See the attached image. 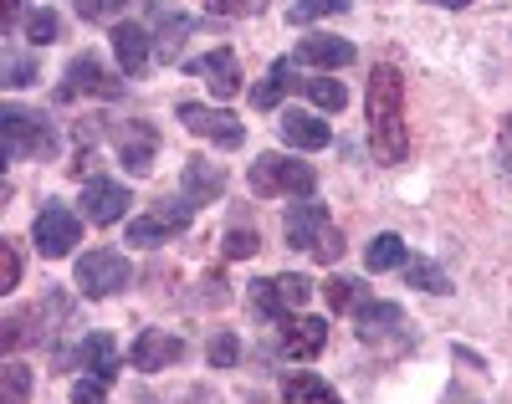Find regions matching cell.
I'll return each instance as SVG.
<instances>
[{"mask_svg":"<svg viewBox=\"0 0 512 404\" xmlns=\"http://www.w3.org/2000/svg\"><path fill=\"white\" fill-rule=\"evenodd\" d=\"M6 82H11V87L36 82V62H31V57H21V52H6Z\"/></svg>","mask_w":512,"mask_h":404,"instance_id":"obj_35","label":"cell"},{"mask_svg":"<svg viewBox=\"0 0 512 404\" xmlns=\"http://www.w3.org/2000/svg\"><path fill=\"white\" fill-rule=\"evenodd\" d=\"M26 399H31V369L11 358V364L0 369V404H26Z\"/></svg>","mask_w":512,"mask_h":404,"instance_id":"obj_27","label":"cell"},{"mask_svg":"<svg viewBox=\"0 0 512 404\" xmlns=\"http://www.w3.org/2000/svg\"><path fill=\"white\" fill-rule=\"evenodd\" d=\"M82 21H113L123 11V0H72Z\"/></svg>","mask_w":512,"mask_h":404,"instance_id":"obj_34","label":"cell"},{"mask_svg":"<svg viewBox=\"0 0 512 404\" xmlns=\"http://www.w3.org/2000/svg\"><path fill=\"white\" fill-rule=\"evenodd\" d=\"M277 128H282V144H287V149H303V154L328 149V139H333V128H328L318 113H303V108H287Z\"/></svg>","mask_w":512,"mask_h":404,"instance_id":"obj_13","label":"cell"},{"mask_svg":"<svg viewBox=\"0 0 512 404\" xmlns=\"http://www.w3.org/2000/svg\"><path fill=\"white\" fill-rule=\"evenodd\" d=\"M297 87H303V93H308V98H313L323 113H338V108L349 103L344 82H333V77H308V82H297Z\"/></svg>","mask_w":512,"mask_h":404,"instance_id":"obj_26","label":"cell"},{"mask_svg":"<svg viewBox=\"0 0 512 404\" xmlns=\"http://www.w3.org/2000/svg\"><path fill=\"white\" fill-rule=\"evenodd\" d=\"M31 236H36V251L47 256V261H62L82 241V220L62 200H47V205H41V215H36V226H31Z\"/></svg>","mask_w":512,"mask_h":404,"instance_id":"obj_6","label":"cell"},{"mask_svg":"<svg viewBox=\"0 0 512 404\" xmlns=\"http://www.w3.org/2000/svg\"><path fill=\"white\" fill-rule=\"evenodd\" d=\"M236 358H241L236 333H221L216 343H210V364H216V369H236Z\"/></svg>","mask_w":512,"mask_h":404,"instance_id":"obj_33","label":"cell"},{"mask_svg":"<svg viewBox=\"0 0 512 404\" xmlns=\"http://www.w3.org/2000/svg\"><path fill=\"white\" fill-rule=\"evenodd\" d=\"M425 6H446V11H466L472 0H425Z\"/></svg>","mask_w":512,"mask_h":404,"instance_id":"obj_43","label":"cell"},{"mask_svg":"<svg viewBox=\"0 0 512 404\" xmlns=\"http://www.w3.org/2000/svg\"><path fill=\"white\" fill-rule=\"evenodd\" d=\"M0 144H6V159H41V154H52V128L41 113H26L16 103L0 108Z\"/></svg>","mask_w":512,"mask_h":404,"instance_id":"obj_5","label":"cell"},{"mask_svg":"<svg viewBox=\"0 0 512 404\" xmlns=\"http://www.w3.org/2000/svg\"><path fill=\"white\" fill-rule=\"evenodd\" d=\"M57 31H62L57 11H31V16H26V36L36 41V47H47V41H57Z\"/></svg>","mask_w":512,"mask_h":404,"instance_id":"obj_31","label":"cell"},{"mask_svg":"<svg viewBox=\"0 0 512 404\" xmlns=\"http://www.w3.org/2000/svg\"><path fill=\"white\" fill-rule=\"evenodd\" d=\"M128 282H134V266H128L123 251H113V246L82 251V261H77V287H82V297H113V292H123Z\"/></svg>","mask_w":512,"mask_h":404,"instance_id":"obj_3","label":"cell"},{"mask_svg":"<svg viewBox=\"0 0 512 404\" xmlns=\"http://www.w3.org/2000/svg\"><path fill=\"white\" fill-rule=\"evenodd\" d=\"M180 353H185V343H180L175 333H164V328H144L128 358H134V369L159 374V369H169V364H180Z\"/></svg>","mask_w":512,"mask_h":404,"instance_id":"obj_12","label":"cell"},{"mask_svg":"<svg viewBox=\"0 0 512 404\" xmlns=\"http://www.w3.org/2000/svg\"><path fill=\"white\" fill-rule=\"evenodd\" d=\"M364 118H369V154L379 164H405V154H410V123H405V77L395 67H374L369 72Z\"/></svg>","mask_w":512,"mask_h":404,"instance_id":"obj_1","label":"cell"},{"mask_svg":"<svg viewBox=\"0 0 512 404\" xmlns=\"http://www.w3.org/2000/svg\"><path fill=\"white\" fill-rule=\"evenodd\" d=\"M77 93H93V98H118L123 93V82L118 77H108L93 57H77L72 67H67V77H62V98H77Z\"/></svg>","mask_w":512,"mask_h":404,"instance_id":"obj_14","label":"cell"},{"mask_svg":"<svg viewBox=\"0 0 512 404\" xmlns=\"http://www.w3.org/2000/svg\"><path fill=\"white\" fill-rule=\"evenodd\" d=\"M77 364L113 384L118 379V343L108 333H88V338H82V348H77Z\"/></svg>","mask_w":512,"mask_h":404,"instance_id":"obj_19","label":"cell"},{"mask_svg":"<svg viewBox=\"0 0 512 404\" xmlns=\"http://www.w3.org/2000/svg\"><path fill=\"white\" fill-rule=\"evenodd\" d=\"M221 190H226V164H216V159H185V200L210 205V200H221Z\"/></svg>","mask_w":512,"mask_h":404,"instance_id":"obj_18","label":"cell"},{"mask_svg":"<svg viewBox=\"0 0 512 404\" xmlns=\"http://www.w3.org/2000/svg\"><path fill=\"white\" fill-rule=\"evenodd\" d=\"M113 57H118V67H123L128 77H139V72L149 67V57H154L149 31L134 26V21H118V26H113Z\"/></svg>","mask_w":512,"mask_h":404,"instance_id":"obj_16","label":"cell"},{"mask_svg":"<svg viewBox=\"0 0 512 404\" xmlns=\"http://www.w3.org/2000/svg\"><path fill=\"white\" fill-rule=\"evenodd\" d=\"M282 399H287V404H344L318 374H287V379H282Z\"/></svg>","mask_w":512,"mask_h":404,"instance_id":"obj_22","label":"cell"},{"mask_svg":"<svg viewBox=\"0 0 512 404\" xmlns=\"http://www.w3.org/2000/svg\"><path fill=\"white\" fill-rule=\"evenodd\" d=\"M395 328H405V312H400L395 302H364V307H359V338H364V343L390 338Z\"/></svg>","mask_w":512,"mask_h":404,"instance_id":"obj_20","label":"cell"},{"mask_svg":"<svg viewBox=\"0 0 512 404\" xmlns=\"http://www.w3.org/2000/svg\"><path fill=\"white\" fill-rule=\"evenodd\" d=\"M251 190L256 195H313L318 190V169L292 159V154H262L251 164Z\"/></svg>","mask_w":512,"mask_h":404,"instance_id":"obj_2","label":"cell"},{"mask_svg":"<svg viewBox=\"0 0 512 404\" xmlns=\"http://www.w3.org/2000/svg\"><path fill=\"white\" fill-rule=\"evenodd\" d=\"M0 21H6V31H16V21H21V0H0Z\"/></svg>","mask_w":512,"mask_h":404,"instance_id":"obj_42","label":"cell"},{"mask_svg":"<svg viewBox=\"0 0 512 404\" xmlns=\"http://www.w3.org/2000/svg\"><path fill=\"white\" fill-rule=\"evenodd\" d=\"M205 11H210V16H246L251 0H205Z\"/></svg>","mask_w":512,"mask_h":404,"instance_id":"obj_39","label":"cell"},{"mask_svg":"<svg viewBox=\"0 0 512 404\" xmlns=\"http://www.w3.org/2000/svg\"><path fill=\"white\" fill-rule=\"evenodd\" d=\"M190 220H195V200H159L149 215L139 220H128V246H164V241H175L190 231Z\"/></svg>","mask_w":512,"mask_h":404,"instance_id":"obj_4","label":"cell"},{"mask_svg":"<svg viewBox=\"0 0 512 404\" xmlns=\"http://www.w3.org/2000/svg\"><path fill=\"white\" fill-rule=\"evenodd\" d=\"M0 251H6V287H0V292H11V287L21 282V256H16V246H11V241L0 246Z\"/></svg>","mask_w":512,"mask_h":404,"instance_id":"obj_40","label":"cell"},{"mask_svg":"<svg viewBox=\"0 0 512 404\" xmlns=\"http://www.w3.org/2000/svg\"><path fill=\"white\" fill-rule=\"evenodd\" d=\"M328 307H333V312H344V307L359 312V307H364V287L349 282V277H333V282H328Z\"/></svg>","mask_w":512,"mask_h":404,"instance_id":"obj_30","label":"cell"},{"mask_svg":"<svg viewBox=\"0 0 512 404\" xmlns=\"http://www.w3.org/2000/svg\"><path fill=\"white\" fill-rule=\"evenodd\" d=\"M226 256H231V261L256 256V231H231V236H226Z\"/></svg>","mask_w":512,"mask_h":404,"instance_id":"obj_36","label":"cell"},{"mask_svg":"<svg viewBox=\"0 0 512 404\" xmlns=\"http://www.w3.org/2000/svg\"><path fill=\"white\" fill-rule=\"evenodd\" d=\"M328 343V323L323 318H287L282 323V353L287 358H318Z\"/></svg>","mask_w":512,"mask_h":404,"instance_id":"obj_17","label":"cell"},{"mask_svg":"<svg viewBox=\"0 0 512 404\" xmlns=\"http://www.w3.org/2000/svg\"><path fill=\"white\" fill-rule=\"evenodd\" d=\"M185 67H190V77H205V87L216 98H236L241 93V62H236L231 47H216V52H205V57H195Z\"/></svg>","mask_w":512,"mask_h":404,"instance_id":"obj_10","label":"cell"},{"mask_svg":"<svg viewBox=\"0 0 512 404\" xmlns=\"http://www.w3.org/2000/svg\"><path fill=\"white\" fill-rule=\"evenodd\" d=\"M405 261H410V246L395 231H384V236H374L364 246V266H369V272H395V266H405Z\"/></svg>","mask_w":512,"mask_h":404,"instance_id":"obj_21","label":"cell"},{"mask_svg":"<svg viewBox=\"0 0 512 404\" xmlns=\"http://www.w3.org/2000/svg\"><path fill=\"white\" fill-rule=\"evenodd\" d=\"M497 164H502V174H512V128H502V144H497Z\"/></svg>","mask_w":512,"mask_h":404,"instance_id":"obj_41","label":"cell"},{"mask_svg":"<svg viewBox=\"0 0 512 404\" xmlns=\"http://www.w3.org/2000/svg\"><path fill=\"white\" fill-rule=\"evenodd\" d=\"M507 128H512V118H507Z\"/></svg>","mask_w":512,"mask_h":404,"instance_id":"obj_44","label":"cell"},{"mask_svg":"<svg viewBox=\"0 0 512 404\" xmlns=\"http://www.w3.org/2000/svg\"><path fill=\"white\" fill-rule=\"evenodd\" d=\"M287 87H297V72H292V62L282 57V62H272L267 82H262V87H256V93H251V103H256V108H277Z\"/></svg>","mask_w":512,"mask_h":404,"instance_id":"obj_24","label":"cell"},{"mask_svg":"<svg viewBox=\"0 0 512 404\" xmlns=\"http://www.w3.org/2000/svg\"><path fill=\"white\" fill-rule=\"evenodd\" d=\"M354 0H297V6L287 11V21H297V26H308V21H318V16H338V11H349Z\"/></svg>","mask_w":512,"mask_h":404,"instance_id":"obj_29","label":"cell"},{"mask_svg":"<svg viewBox=\"0 0 512 404\" xmlns=\"http://www.w3.org/2000/svg\"><path fill=\"white\" fill-rule=\"evenodd\" d=\"M190 26H195L190 16H164V26H159V41H154V52H159L164 62H175V57H180V36H185Z\"/></svg>","mask_w":512,"mask_h":404,"instance_id":"obj_28","label":"cell"},{"mask_svg":"<svg viewBox=\"0 0 512 404\" xmlns=\"http://www.w3.org/2000/svg\"><path fill=\"white\" fill-rule=\"evenodd\" d=\"M400 272H405V282L410 287H420V292H451V282H446V272H441V266L436 261H425V256H410L405 266H400Z\"/></svg>","mask_w":512,"mask_h":404,"instance_id":"obj_25","label":"cell"},{"mask_svg":"<svg viewBox=\"0 0 512 404\" xmlns=\"http://www.w3.org/2000/svg\"><path fill=\"white\" fill-rule=\"evenodd\" d=\"M251 307L262 312V318L272 323H287V292H282V277H262V282H251Z\"/></svg>","mask_w":512,"mask_h":404,"instance_id":"obj_23","label":"cell"},{"mask_svg":"<svg viewBox=\"0 0 512 404\" xmlns=\"http://www.w3.org/2000/svg\"><path fill=\"white\" fill-rule=\"evenodd\" d=\"M134 205V195H128L123 179H108V174H93L88 185H82V210H88L93 226H113V220H123V210Z\"/></svg>","mask_w":512,"mask_h":404,"instance_id":"obj_9","label":"cell"},{"mask_svg":"<svg viewBox=\"0 0 512 404\" xmlns=\"http://www.w3.org/2000/svg\"><path fill=\"white\" fill-rule=\"evenodd\" d=\"M323 236H328V205L308 200V205H292V210H287V246L318 251Z\"/></svg>","mask_w":512,"mask_h":404,"instance_id":"obj_15","label":"cell"},{"mask_svg":"<svg viewBox=\"0 0 512 404\" xmlns=\"http://www.w3.org/2000/svg\"><path fill=\"white\" fill-rule=\"evenodd\" d=\"M313 256H318L323 266H328V261H338V256H344V236H338V231H328V236L318 241V251H313Z\"/></svg>","mask_w":512,"mask_h":404,"instance_id":"obj_38","label":"cell"},{"mask_svg":"<svg viewBox=\"0 0 512 404\" xmlns=\"http://www.w3.org/2000/svg\"><path fill=\"white\" fill-rule=\"evenodd\" d=\"M180 123L195 133V139H210V144H221V149H241L246 144V128L236 113L226 108H205V103H180Z\"/></svg>","mask_w":512,"mask_h":404,"instance_id":"obj_7","label":"cell"},{"mask_svg":"<svg viewBox=\"0 0 512 404\" xmlns=\"http://www.w3.org/2000/svg\"><path fill=\"white\" fill-rule=\"evenodd\" d=\"M72 404H108V379H98V374L77 379L72 384Z\"/></svg>","mask_w":512,"mask_h":404,"instance_id":"obj_32","label":"cell"},{"mask_svg":"<svg viewBox=\"0 0 512 404\" xmlns=\"http://www.w3.org/2000/svg\"><path fill=\"white\" fill-rule=\"evenodd\" d=\"M359 52H354V41L344 36H328V31H313L297 41V62L303 67H318V72H338V67H349Z\"/></svg>","mask_w":512,"mask_h":404,"instance_id":"obj_11","label":"cell"},{"mask_svg":"<svg viewBox=\"0 0 512 404\" xmlns=\"http://www.w3.org/2000/svg\"><path fill=\"white\" fill-rule=\"evenodd\" d=\"M282 292H287L292 307H303V302L313 297V282H308V277H282Z\"/></svg>","mask_w":512,"mask_h":404,"instance_id":"obj_37","label":"cell"},{"mask_svg":"<svg viewBox=\"0 0 512 404\" xmlns=\"http://www.w3.org/2000/svg\"><path fill=\"white\" fill-rule=\"evenodd\" d=\"M113 149H118V159H123L128 174H149V169H154V154H159V133H154V123H144V118L113 123Z\"/></svg>","mask_w":512,"mask_h":404,"instance_id":"obj_8","label":"cell"}]
</instances>
